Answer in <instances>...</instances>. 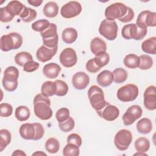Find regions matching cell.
Masks as SVG:
<instances>
[{"mask_svg": "<svg viewBox=\"0 0 156 156\" xmlns=\"http://www.w3.org/2000/svg\"><path fill=\"white\" fill-rule=\"evenodd\" d=\"M50 105L51 101L48 97L41 93L37 94L34 99V110L36 116L41 120L49 119L53 113Z\"/></svg>", "mask_w": 156, "mask_h": 156, "instance_id": "obj_1", "label": "cell"}, {"mask_svg": "<svg viewBox=\"0 0 156 156\" xmlns=\"http://www.w3.org/2000/svg\"><path fill=\"white\" fill-rule=\"evenodd\" d=\"M18 77L19 71L16 67L13 66L7 67L4 72L2 80L4 89L9 92L15 91L18 87Z\"/></svg>", "mask_w": 156, "mask_h": 156, "instance_id": "obj_2", "label": "cell"}, {"mask_svg": "<svg viewBox=\"0 0 156 156\" xmlns=\"http://www.w3.org/2000/svg\"><path fill=\"white\" fill-rule=\"evenodd\" d=\"M23 44V37L17 32H12L4 35L1 38V49L7 52L12 49H18Z\"/></svg>", "mask_w": 156, "mask_h": 156, "instance_id": "obj_3", "label": "cell"}, {"mask_svg": "<svg viewBox=\"0 0 156 156\" xmlns=\"http://www.w3.org/2000/svg\"><path fill=\"white\" fill-rule=\"evenodd\" d=\"M88 96L91 107L96 111L102 109L107 104L102 90L97 85H92L88 91Z\"/></svg>", "mask_w": 156, "mask_h": 156, "instance_id": "obj_4", "label": "cell"}, {"mask_svg": "<svg viewBox=\"0 0 156 156\" xmlns=\"http://www.w3.org/2000/svg\"><path fill=\"white\" fill-rule=\"evenodd\" d=\"M147 32V29L141 28L138 27L136 24L130 23L124 26L121 30V35L126 40H140L146 36Z\"/></svg>", "mask_w": 156, "mask_h": 156, "instance_id": "obj_5", "label": "cell"}, {"mask_svg": "<svg viewBox=\"0 0 156 156\" xmlns=\"http://www.w3.org/2000/svg\"><path fill=\"white\" fill-rule=\"evenodd\" d=\"M128 7L121 2H115L106 7L105 10V16L107 20L114 21L122 18L127 13Z\"/></svg>", "mask_w": 156, "mask_h": 156, "instance_id": "obj_6", "label": "cell"}, {"mask_svg": "<svg viewBox=\"0 0 156 156\" xmlns=\"http://www.w3.org/2000/svg\"><path fill=\"white\" fill-rule=\"evenodd\" d=\"M139 90L138 87L132 83L125 85L119 88L117 91V98L122 102H132L136 99Z\"/></svg>", "mask_w": 156, "mask_h": 156, "instance_id": "obj_7", "label": "cell"}, {"mask_svg": "<svg viewBox=\"0 0 156 156\" xmlns=\"http://www.w3.org/2000/svg\"><path fill=\"white\" fill-rule=\"evenodd\" d=\"M118 25L115 21H110L107 19L102 20L99 27V34L108 40H114L118 35Z\"/></svg>", "mask_w": 156, "mask_h": 156, "instance_id": "obj_8", "label": "cell"}, {"mask_svg": "<svg viewBox=\"0 0 156 156\" xmlns=\"http://www.w3.org/2000/svg\"><path fill=\"white\" fill-rule=\"evenodd\" d=\"M132 141V135L130 130L127 129L119 130L115 135L114 143L119 151H123L128 149Z\"/></svg>", "mask_w": 156, "mask_h": 156, "instance_id": "obj_9", "label": "cell"}, {"mask_svg": "<svg viewBox=\"0 0 156 156\" xmlns=\"http://www.w3.org/2000/svg\"><path fill=\"white\" fill-rule=\"evenodd\" d=\"M136 24L141 28L147 29V27L156 26V13L149 10H144L140 12L137 17Z\"/></svg>", "mask_w": 156, "mask_h": 156, "instance_id": "obj_10", "label": "cell"}, {"mask_svg": "<svg viewBox=\"0 0 156 156\" xmlns=\"http://www.w3.org/2000/svg\"><path fill=\"white\" fill-rule=\"evenodd\" d=\"M82 12V5L77 1H69L63 5L60 10V14L65 18H72L78 16Z\"/></svg>", "mask_w": 156, "mask_h": 156, "instance_id": "obj_11", "label": "cell"}, {"mask_svg": "<svg viewBox=\"0 0 156 156\" xmlns=\"http://www.w3.org/2000/svg\"><path fill=\"white\" fill-rule=\"evenodd\" d=\"M59 60L64 67L71 68L76 64L77 56L74 49L71 48H66L61 52Z\"/></svg>", "mask_w": 156, "mask_h": 156, "instance_id": "obj_12", "label": "cell"}, {"mask_svg": "<svg viewBox=\"0 0 156 156\" xmlns=\"http://www.w3.org/2000/svg\"><path fill=\"white\" fill-rule=\"evenodd\" d=\"M143 113L141 107L138 105H133L129 107L122 116L124 125L126 126L133 124L136 119H139Z\"/></svg>", "mask_w": 156, "mask_h": 156, "instance_id": "obj_13", "label": "cell"}, {"mask_svg": "<svg viewBox=\"0 0 156 156\" xmlns=\"http://www.w3.org/2000/svg\"><path fill=\"white\" fill-rule=\"evenodd\" d=\"M98 115L108 121L115 120L119 115V109L115 105L107 102L106 105L101 110L96 111Z\"/></svg>", "mask_w": 156, "mask_h": 156, "instance_id": "obj_14", "label": "cell"}, {"mask_svg": "<svg viewBox=\"0 0 156 156\" xmlns=\"http://www.w3.org/2000/svg\"><path fill=\"white\" fill-rule=\"evenodd\" d=\"M144 105L149 110L156 109V92L154 85L149 86L144 92Z\"/></svg>", "mask_w": 156, "mask_h": 156, "instance_id": "obj_15", "label": "cell"}, {"mask_svg": "<svg viewBox=\"0 0 156 156\" xmlns=\"http://www.w3.org/2000/svg\"><path fill=\"white\" fill-rule=\"evenodd\" d=\"M58 47L54 48H48L44 45L41 46L36 52L37 59L41 62H46L50 60L57 53Z\"/></svg>", "mask_w": 156, "mask_h": 156, "instance_id": "obj_16", "label": "cell"}, {"mask_svg": "<svg viewBox=\"0 0 156 156\" xmlns=\"http://www.w3.org/2000/svg\"><path fill=\"white\" fill-rule=\"evenodd\" d=\"M90 83V77L84 72L79 71L75 73L72 77V83L76 90L85 89Z\"/></svg>", "mask_w": 156, "mask_h": 156, "instance_id": "obj_17", "label": "cell"}, {"mask_svg": "<svg viewBox=\"0 0 156 156\" xmlns=\"http://www.w3.org/2000/svg\"><path fill=\"white\" fill-rule=\"evenodd\" d=\"M20 136L25 140H34L35 135V127L34 123L23 124L19 130Z\"/></svg>", "mask_w": 156, "mask_h": 156, "instance_id": "obj_18", "label": "cell"}, {"mask_svg": "<svg viewBox=\"0 0 156 156\" xmlns=\"http://www.w3.org/2000/svg\"><path fill=\"white\" fill-rule=\"evenodd\" d=\"M61 71V67L55 63H50L44 66L43 74L49 79H55L58 77Z\"/></svg>", "mask_w": 156, "mask_h": 156, "instance_id": "obj_19", "label": "cell"}, {"mask_svg": "<svg viewBox=\"0 0 156 156\" xmlns=\"http://www.w3.org/2000/svg\"><path fill=\"white\" fill-rule=\"evenodd\" d=\"M96 81L98 84L102 87L110 85L113 81V73L109 70L102 71L98 75Z\"/></svg>", "mask_w": 156, "mask_h": 156, "instance_id": "obj_20", "label": "cell"}, {"mask_svg": "<svg viewBox=\"0 0 156 156\" xmlns=\"http://www.w3.org/2000/svg\"><path fill=\"white\" fill-rule=\"evenodd\" d=\"M90 49L95 55L106 52L107 45L105 42L99 37H95L91 41Z\"/></svg>", "mask_w": 156, "mask_h": 156, "instance_id": "obj_21", "label": "cell"}, {"mask_svg": "<svg viewBox=\"0 0 156 156\" xmlns=\"http://www.w3.org/2000/svg\"><path fill=\"white\" fill-rule=\"evenodd\" d=\"M62 38L65 43H73L77 38V32L73 27L66 28L62 32Z\"/></svg>", "mask_w": 156, "mask_h": 156, "instance_id": "obj_22", "label": "cell"}, {"mask_svg": "<svg viewBox=\"0 0 156 156\" xmlns=\"http://www.w3.org/2000/svg\"><path fill=\"white\" fill-rule=\"evenodd\" d=\"M24 5L18 1H12L5 7L7 10L13 16H20Z\"/></svg>", "mask_w": 156, "mask_h": 156, "instance_id": "obj_23", "label": "cell"}, {"mask_svg": "<svg viewBox=\"0 0 156 156\" xmlns=\"http://www.w3.org/2000/svg\"><path fill=\"white\" fill-rule=\"evenodd\" d=\"M141 49L146 54H156V37H152L144 40L141 44Z\"/></svg>", "mask_w": 156, "mask_h": 156, "instance_id": "obj_24", "label": "cell"}, {"mask_svg": "<svg viewBox=\"0 0 156 156\" xmlns=\"http://www.w3.org/2000/svg\"><path fill=\"white\" fill-rule=\"evenodd\" d=\"M136 129L138 132L142 134H147L152 129V124L151 121L147 118L141 119L136 124Z\"/></svg>", "mask_w": 156, "mask_h": 156, "instance_id": "obj_25", "label": "cell"}, {"mask_svg": "<svg viewBox=\"0 0 156 156\" xmlns=\"http://www.w3.org/2000/svg\"><path fill=\"white\" fill-rule=\"evenodd\" d=\"M43 12L46 17L54 18L58 15V6L55 2H48L44 5L43 9Z\"/></svg>", "mask_w": 156, "mask_h": 156, "instance_id": "obj_26", "label": "cell"}, {"mask_svg": "<svg viewBox=\"0 0 156 156\" xmlns=\"http://www.w3.org/2000/svg\"><path fill=\"white\" fill-rule=\"evenodd\" d=\"M56 93V85L55 82L46 81L44 82L41 87V93L46 96L51 97Z\"/></svg>", "mask_w": 156, "mask_h": 156, "instance_id": "obj_27", "label": "cell"}, {"mask_svg": "<svg viewBox=\"0 0 156 156\" xmlns=\"http://www.w3.org/2000/svg\"><path fill=\"white\" fill-rule=\"evenodd\" d=\"M123 62L127 68L135 69L139 66L140 58L139 56L134 54H129L124 57Z\"/></svg>", "mask_w": 156, "mask_h": 156, "instance_id": "obj_28", "label": "cell"}, {"mask_svg": "<svg viewBox=\"0 0 156 156\" xmlns=\"http://www.w3.org/2000/svg\"><path fill=\"white\" fill-rule=\"evenodd\" d=\"M37 12L29 7H27L24 5V9L20 15V17L23 20V21L25 23H29L34 20H35L37 17Z\"/></svg>", "mask_w": 156, "mask_h": 156, "instance_id": "obj_29", "label": "cell"}, {"mask_svg": "<svg viewBox=\"0 0 156 156\" xmlns=\"http://www.w3.org/2000/svg\"><path fill=\"white\" fill-rule=\"evenodd\" d=\"M15 115L18 121H25L29 118L30 113L27 107L21 105L16 108Z\"/></svg>", "mask_w": 156, "mask_h": 156, "instance_id": "obj_30", "label": "cell"}, {"mask_svg": "<svg viewBox=\"0 0 156 156\" xmlns=\"http://www.w3.org/2000/svg\"><path fill=\"white\" fill-rule=\"evenodd\" d=\"M30 60H33V57L27 52L22 51L17 53L15 56V63L20 66H23L27 62Z\"/></svg>", "mask_w": 156, "mask_h": 156, "instance_id": "obj_31", "label": "cell"}, {"mask_svg": "<svg viewBox=\"0 0 156 156\" xmlns=\"http://www.w3.org/2000/svg\"><path fill=\"white\" fill-rule=\"evenodd\" d=\"M12 135L7 129L0 130V152H2L10 143Z\"/></svg>", "mask_w": 156, "mask_h": 156, "instance_id": "obj_32", "label": "cell"}, {"mask_svg": "<svg viewBox=\"0 0 156 156\" xmlns=\"http://www.w3.org/2000/svg\"><path fill=\"white\" fill-rule=\"evenodd\" d=\"M150 147L149 140L145 137H140L135 141V148L138 152H146Z\"/></svg>", "mask_w": 156, "mask_h": 156, "instance_id": "obj_33", "label": "cell"}, {"mask_svg": "<svg viewBox=\"0 0 156 156\" xmlns=\"http://www.w3.org/2000/svg\"><path fill=\"white\" fill-rule=\"evenodd\" d=\"M113 80L116 83H123L126 80L127 78V71L122 68H116L113 71Z\"/></svg>", "mask_w": 156, "mask_h": 156, "instance_id": "obj_34", "label": "cell"}, {"mask_svg": "<svg viewBox=\"0 0 156 156\" xmlns=\"http://www.w3.org/2000/svg\"><path fill=\"white\" fill-rule=\"evenodd\" d=\"M45 148L46 150L51 154L57 153L60 149L59 141L55 138H50L46 141Z\"/></svg>", "mask_w": 156, "mask_h": 156, "instance_id": "obj_35", "label": "cell"}, {"mask_svg": "<svg viewBox=\"0 0 156 156\" xmlns=\"http://www.w3.org/2000/svg\"><path fill=\"white\" fill-rule=\"evenodd\" d=\"M64 156H78L80 154L79 147L73 143H67L63 149Z\"/></svg>", "mask_w": 156, "mask_h": 156, "instance_id": "obj_36", "label": "cell"}, {"mask_svg": "<svg viewBox=\"0 0 156 156\" xmlns=\"http://www.w3.org/2000/svg\"><path fill=\"white\" fill-rule=\"evenodd\" d=\"M140 64L139 68L143 70H146L150 69L153 65V60L148 55L143 54L139 56Z\"/></svg>", "mask_w": 156, "mask_h": 156, "instance_id": "obj_37", "label": "cell"}, {"mask_svg": "<svg viewBox=\"0 0 156 156\" xmlns=\"http://www.w3.org/2000/svg\"><path fill=\"white\" fill-rule=\"evenodd\" d=\"M96 65L100 68L107 65L110 61L109 54L107 52L100 53L93 58Z\"/></svg>", "mask_w": 156, "mask_h": 156, "instance_id": "obj_38", "label": "cell"}, {"mask_svg": "<svg viewBox=\"0 0 156 156\" xmlns=\"http://www.w3.org/2000/svg\"><path fill=\"white\" fill-rule=\"evenodd\" d=\"M50 24L51 23L48 20L45 19H41L32 24V29L35 31L41 32L48 28Z\"/></svg>", "mask_w": 156, "mask_h": 156, "instance_id": "obj_39", "label": "cell"}, {"mask_svg": "<svg viewBox=\"0 0 156 156\" xmlns=\"http://www.w3.org/2000/svg\"><path fill=\"white\" fill-rule=\"evenodd\" d=\"M56 93L55 95L58 96H65L68 91V86L66 83L62 80H55Z\"/></svg>", "mask_w": 156, "mask_h": 156, "instance_id": "obj_40", "label": "cell"}, {"mask_svg": "<svg viewBox=\"0 0 156 156\" xmlns=\"http://www.w3.org/2000/svg\"><path fill=\"white\" fill-rule=\"evenodd\" d=\"M74 120L71 117H69L66 121L58 123L60 129L64 132H68L71 131L74 129Z\"/></svg>", "mask_w": 156, "mask_h": 156, "instance_id": "obj_41", "label": "cell"}, {"mask_svg": "<svg viewBox=\"0 0 156 156\" xmlns=\"http://www.w3.org/2000/svg\"><path fill=\"white\" fill-rule=\"evenodd\" d=\"M57 34V26L54 23H51L48 28H47L44 31L40 32L41 36L43 39L52 38Z\"/></svg>", "mask_w": 156, "mask_h": 156, "instance_id": "obj_42", "label": "cell"}, {"mask_svg": "<svg viewBox=\"0 0 156 156\" xmlns=\"http://www.w3.org/2000/svg\"><path fill=\"white\" fill-rule=\"evenodd\" d=\"M55 117L58 122H63L69 117V110L65 107L61 108L57 111Z\"/></svg>", "mask_w": 156, "mask_h": 156, "instance_id": "obj_43", "label": "cell"}, {"mask_svg": "<svg viewBox=\"0 0 156 156\" xmlns=\"http://www.w3.org/2000/svg\"><path fill=\"white\" fill-rule=\"evenodd\" d=\"M0 110L1 117H9L11 116L13 112L12 106L8 103H1L0 104Z\"/></svg>", "mask_w": 156, "mask_h": 156, "instance_id": "obj_44", "label": "cell"}, {"mask_svg": "<svg viewBox=\"0 0 156 156\" xmlns=\"http://www.w3.org/2000/svg\"><path fill=\"white\" fill-rule=\"evenodd\" d=\"M14 16L12 15L5 9V7L0 8V20L2 23H8L13 19Z\"/></svg>", "mask_w": 156, "mask_h": 156, "instance_id": "obj_45", "label": "cell"}, {"mask_svg": "<svg viewBox=\"0 0 156 156\" xmlns=\"http://www.w3.org/2000/svg\"><path fill=\"white\" fill-rule=\"evenodd\" d=\"M43 40V45L50 48H54L55 47H58V34H57L54 37L50 38L47 39H42Z\"/></svg>", "mask_w": 156, "mask_h": 156, "instance_id": "obj_46", "label": "cell"}, {"mask_svg": "<svg viewBox=\"0 0 156 156\" xmlns=\"http://www.w3.org/2000/svg\"><path fill=\"white\" fill-rule=\"evenodd\" d=\"M39 63L34 60H30L27 62L23 66V71L27 73H31L36 71L39 68Z\"/></svg>", "mask_w": 156, "mask_h": 156, "instance_id": "obj_47", "label": "cell"}, {"mask_svg": "<svg viewBox=\"0 0 156 156\" xmlns=\"http://www.w3.org/2000/svg\"><path fill=\"white\" fill-rule=\"evenodd\" d=\"M67 143H73L77 146L80 147L82 145V138L77 133H71L70 134L66 139Z\"/></svg>", "mask_w": 156, "mask_h": 156, "instance_id": "obj_48", "label": "cell"}, {"mask_svg": "<svg viewBox=\"0 0 156 156\" xmlns=\"http://www.w3.org/2000/svg\"><path fill=\"white\" fill-rule=\"evenodd\" d=\"M86 69L91 73H96L98 72L101 69V68L98 66L94 58H91L87 62Z\"/></svg>", "mask_w": 156, "mask_h": 156, "instance_id": "obj_49", "label": "cell"}, {"mask_svg": "<svg viewBox=\"0 0 156 156\" xmlns=\"http://www.w3.org/2000/svg\"><path fill=\"white\" fill-rule=\"evenodd\" d=\"M34 124L35 127V137L33 140H34V141L39 140L43 137V136L44 133V128L40 123L35 122V123H34Z\"/></svg>", "mask_w": 156, "mask_h": 156, "instance_id": "obj_50", "label": "cell"}, {"mask_svg": "<svg viewBox=\"0 0 156 156\" xmlns=\"http://www.w3.org/2000/svg\"><path fill=\"white\" fill-rule=\"evenodd\" d=\"M134 15L135 14H134L133 10L131 8L128 7V10H127V13L124 15V16H123L122 18L119 19V21L123 23H129L133 20V18H134Z\"/></svg>", "mask_w": 156, "mask_h": 156, "instance_id": "obj_51", "label": "cell"}, {"mask_svg": "<svg viewBox=\"0 0 156 156\" xmlns=\"http://www.w3.org/2000/svg\"><path fill=\"white\" fill-rule=\"evenodd\" d=\"M27 2L29 4H30V5H33V6L38 7L42 4L43 1H30V0H29V1H27Z\"/></svg>", "mask_w": 156, "mask_h": 156, "instance_id": "obj_52", "label": "cell"}, {"mask_svg": "<svg viewBox=\"0 0 156 156\" xmlns=\"http://www.w3.org/2000/svg\"><path fill=\"white\" fill-rule=\"evenodd\" d=\"M12 155L14 156V155H26V153H24V152H23L21 150H15L12 154Z\"/></svg>", "mask_w": 156, "mask_h": 156, "instance_id": "obj_53", "label": "cell"}, {"mask_svg": "<svg viewBox=\"0 0 156 156\" xmlns=\"http://www.w3.org/2000/svg\"><path fill=\"white\" fill-rule=\"evenodd\" d=\"M46 155V154L44 152H43L42 151H37L36 152L32 154V155Z\"/></svg>", "mask_w": 156, "mask_h": 156, "instance_id": "obj_54", "label": "cell"}, {"mask_svg": "<svg viewBox=\"0 0 156 156\" xmlns=\"http://www.w3.org/2000/svg\"><path fill=\"white\" fill-rule=\"evenodd\" d=\"M135 155H147L146 154H145L144 152H138L137 153L135 154Z\"/></svg>", "mask_w": 156, "mask_h": 156, "instance_id": "obj_55", "label": "cell"}]
</instances>
